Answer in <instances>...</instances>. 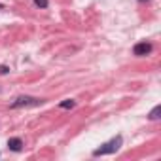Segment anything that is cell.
<instances>
[{
  "label": "cell",
  "instance_id": "cell-1",
  "mask_svg": "<svg viewBox=\"0 0 161 161\" xmlns=\"http://www.w3.org/2000/svg\"><path fill=\"white\" fill-rule=\"evenodd\" d=\"M121 142H123V138H121V136H116V138L108 140L106 144H103L101 148H97V150L93 152V155L99 157V155H106V153H116V152L121 148Z\"/></svg>",
  "mask_w": 161,
  "mask_h": 161
},
{
  "label": "cell",
  "instance_id": "cell-2",
  "mask_svg": "<svg viewBox=\"0 0 161 161\" xmlns=\"http://www.w3.org/2000/svg\"><path fill=\"white\" fill-rule=\"evenodd\" d=\"M36 104H42V99L29 97V95H21V97H17L10 106H12V108H21V106H36Z\"/></svg>",
  "mask_w": 161,
  "mask_h": 161
},
{
  "label": "cell",
  "instance_id": "cell-3",
  "mask_svg": "<svg viewBox=\"0 0 161 161\" xmlns=\"http://www.w3.org/2000/svg\"><path fill=\"white\" fill-rule=\"evenodd\" d=\"M150 51H152V44H148V42H140V44H136V46L133 47V53H135L136 57L148 55Z\"/></svg>",
  "mask_w": 161,
  "mask_h": 161
},
{
  "label": "cell",
  "instance_id": "cell-4",
  "mask_svg": "<svg viewBox=\"0 0 161 161\" xmlns=\"http://www.w3.org/2000/svg\"><path fill=\"white\" fill-rule=\"evenodd\" d=\"M8 148H10L12 152H21L23 140H21V138H10V140H8Z\"/></svg>",
  "mask_w": 161,
  "mask_h": 161
},
{
  "label": "cell",
  "instance_id": "cell-5",
  "mask_svg": "<svg viewBox=\"0 0 161 161\" xmlns=\"http://www.w3.org/2000/svg\"><path fill=\"white\" fill-rule=\"evenodd\" d=\"M59 106H61V108H74V106H76V101H72V99H66V101H63Z\"/></svg>",
  "mask_w": 161,
  "mask_h": 161
},
{
  "label": "cell",
  "instance_id": "cell-6",
  "mask_svg": "<svg viewBox=\"0 0 161 161\" xmlns=\"http://www.w3.org/2000/svg\"><path fill=\"white\" fill-rule=\"evenodd\" d=\"M159 114H161V106H155V108L150 112L148 118H150V119H159Z\"/></svg>",
  "mask_w": 161,
  "mask_h": 161
},
{
  "label": "cell",
  "instance_id": "cell-7",
  "mask_svg": "<svg viewBox=\"0 0 161 161\" xmlns=\"http://www.w3.org/2000/svg\"><path fill=\"white\" fill-rule=\"evenodd\" d=\"M34 4L38 8H47V0H34Z\"/></svg>",
  "mask_w": 161,
  "mask_h": 161
},
{
  "label": "cell",
  "instance_id": "cell-8",
  "mask_svg": "<svg viewBox=\"0 0 161 161\" xmlns=\"http://www.w3.org/2000/svg\"><path fill=\"white\" fill-rule=\"evenodd\" d=\"M6 72H8V66L2 64V66H0V74H6Z\"/></svg>",
  "mask_w": 161,
  "mask_h": 161
},
{
  "label": "cell",
  "instance_id": "cell-9",
  "mask_svg": "<svg viewBox=\"0 0 161 161\" xmlns=\"http://www.w3.org/2000/svg\"><path fill=\"white\" fill-rule=\"evenodd\" d=\"M140 2H144V0H140Z\"/></svg>",
  "mask_w": 161,
  "mask_h": 161
}]
</instances>
